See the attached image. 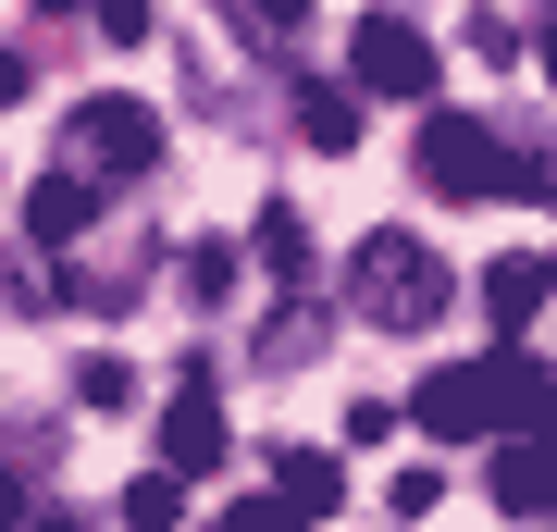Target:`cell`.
Masks as SVG:
<instances>
[{"instance_id": "cell-14", "label": "cell", "mask_w": 557, "mask_h": 532, "mask_svg": "<svg viewBox=\"0 0 557 532\" xmlns=\"http://www.w3.org/2000/svg\"><path fill=\"white\" fill-rule=\"evenodd\" d=\"M260 260H273V273H310V223L298 211H260Z\"/></svg>"}, {"instance_id": "cell-15", "label": "cell", "mask_w": 557, "mask_h": 532, "mask_svg": "<svg viewBox=\"0 0 557 532\" xmlns=\"http://www.w3.org/2000/svg\"><path fill=\"white\" fill-rule=\"evenodd\" d=\"M236 273H248L236 248H199V260H186V285H199V310H223V297H236Z\"/></svg>"}, {"instance_id": "cell-7", "label": "cell", "mask_w": 557, "mask_h": 532, "mask_svg": "<svg viewBox=\"0 0 557 532\" xmlns=\"http://www.w3.org/2000/svg\"><path fill=\"white\" fill-rule=\"evenodd\" d=\"M496 508H508V520H545V508H557V434H508V458H496Z\"/></svg>"}, {"instance_id": "cell-17", "label": "cell", "mask_w": 557, "mask_h": 532, "mask_svg": "<svg viewBox=\"0 0 557 532\" xmlns=\"http://www.w3.org/2000/svg\"><path fill=\"white\" fill-rule=\"evenodd\" d=\"M298 13H310V0H260V25H298Z\"/></svg>"}, {"instance_id": "cell-10", "label": "cell", "mask_w": 557, "mask_h": 532, "mask_svg": "<svg viewBox=\"0 0 557 532\" xmlns=\"http://www.w3.org/2000/svg\"><path fill=\"white\" fill-rule=\"evenodd\" d=\"M298 137L335 161V149H359V87H298Z\"/></svg>"}, {"instance_id": "cell-4", "label": "cell", "mask_w": 557, "mask_h": 532, "mask_svg": "<svg viewBox=\"0 0 557 532\" xmlns=\"http://www.w3.org/2000/svg\"><path fill=\"white\" fill-rule=\"evenodd\" d=\"M347 87H359V99H434V38H421L409 13H359Z\"/></svg>"}, {"instance_id": "cell-18", "label": "cell", "mask_w": 557, "mask_h": 532, "mask_svg": "<svg viewBox=\"0 0 557 532\" xmlns=\"http://www.w3.org/2000/svg\"><path fill=\"white\" fill-rule=\"evenodd\" d=\"M545 75H557V0H545Z\"/></svg>"}, {"instance_id": "cell-3", "label": "cell", "mask_w": 557, "mask_h": 532, "mask_svg": "<svg viewBox=\"0 0 557 532\" xmlns=\"http://www.w3.org/2000/svg\"><path fill=\"white\" fill-rule=\"evenodd\" d=\"M347 297H359V322H384V335H421V322L458 297V273L409 236V223H384V236L347 248Z\"/></svg>"}, {"instance_id": "cell-1", "label": "cell", "mask_w": 557, "mask_h": 532, "mask_svg": "<svg viewBox=\"0 0 557 532\" xmlns=\"http://www.w3.org/2000/svg\"><path fill=\"white\" fill-rule=\"evenodd\" d=\"M421 434H446V446H471V434H557V384H545L520 347L446 359V372L421 384Z\"/></svg>"}, {"instance_id": "cell-2", "label": "cell", "mask_w": 557, "mask_h": 532, "mask_svg": "<svg viewBox=\"0 0 557 532\" xmlns=\"http://www.w3.org/2000/svg\"><path fill=\"white\" fill-rule=\"evenodd\" d=\"M421 186L458 198V211H496V198H545L557 174H545V161H520L483 112H421Z\"/></svg>"}, {"instance_id": "cell-5", "label": "cell", "mask_w": 557, "mask_h": 532, "mask_svg": "<svg viewBox=\"0 0 557 532\" xmlns=\"http://www.w3.org/2000/svg\"><path fill=\"white\" fill-rule=\"evenodd\" d=\"M75 149L100 161V174H149V161H161V124L137 112V99H87V112H75Z\"/></svg>"}, {"instance_id": "cell-8", "label": "cell", "mask_w": 557, "mask_h": 532, "mask_svg": "<svg viewBox=\"0 0 557 532\" xmlns=\"http://www.w3.org/2000/svg\"><path fill=\"white\" fill-rule=\"evenodd\" d=\"M87 223H100V186H87V174H38V186H25V236H38V248H75Z\"/></svg>"}, {"instance_id": "cell-13", "label": "cell", "mask_w": 557, "mask_h": 532, "mask_svg": "<svg viewBox=\"0 0 557 532\" xmlns=\"http://www.w3.org/2000/svg\"><path fill=\"white\" fill-rule=\"evenodd\" d=\"M310 508H298V495H236V508H223L211 532H298Z\"/></svg>"}, {"instance_id": "cell-11", "label": "cell", "mask_w": 557, "mask_h": 532, "mask_svg": "<svg viewBox=\"0 0 557 532\" xmlns=\"http://www.w3.org/2000/svg\"><path fill=\"white\" fill-rule=\"evenodd\" d=\"M273 483L298 495L310 520H322V508H335V495H347V471H335V458H322V446H285V458H273Z\"/></svg>"}, {"instance_id": "cell-16", "label": "cell", "mask_w": 557, "mask_h": 532, "mask_svg": "<svg viewBox=\"0 0 557 532\" xmlns=\"http://www.w3.org/2000/svg\"><path fill=\"white\" fill-rule=\"evenodd\" d=\"M75 396H87V409H124V396H137V372H124V359H87Z\"/></svg>"}, {"instance_id": "cell-6", "label": "cell", "mask_w": 557, "mask_h": 532, "mask_svg": "<svg viewBox=\"0 0 557 532\" xmlns=\"http://www.w3.org/2000/svg\"><path fill=\"white\" fill-rule=\"evenodd\" d=\"M161 471H223V409H211L199 372L161 396Z\"/></svg>"}, {"instance_id": "cell-12", "label": "cell", "mask_w": 557, "mask_h": 532, "mask_svg": "<svg viewBox=\"0 0 557 532\" xmlns=\"http://www.w3.org/2000/svg\"><path fill=\"white\" fill-rule=\"evenodd\" d=\"M124 520H137V532H174L186 520V471H137V483H124Z\"/></svg>"}, {"instance_id": "cell-9", "label": "cell", "mask_w": 557, "mask_h": 532, "mask_svg": "<svg viewBox=\"0 0 557 532\" xmlns=\"http://www.w3.org/2000/svg\"><path fill=\"white\" fill-rule=\"evenodd\" d=\"M545 297H557V260H533V248H508L496 273H483V310H496V335H520Z\"/></svg>"}]
</instances>
